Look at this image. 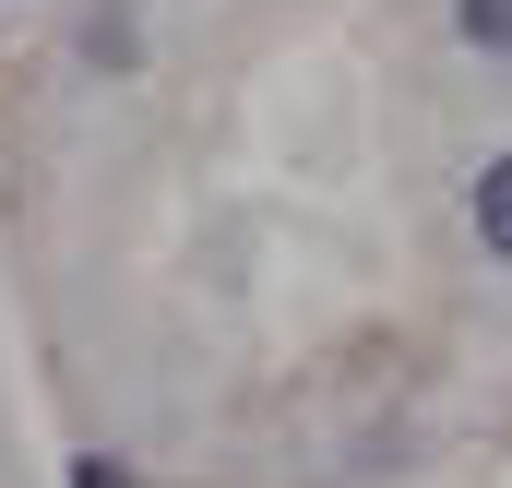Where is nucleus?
I'll use <instances>...</instances> for the list:
<instances>
[{
	"label": "nucleus",
	"mask_w": 512,
	"mask_h": 488,
	"mask_svg": "<svg viewBox=\"0 0 512 488\" xmlns=\"http://www.w3.org/2000/svg\"><path fill=\"white\" fill-rule=\"evenodd\" d=\"M465 215H477V239H489V262H512V155H489V167H477Z\"/></svg>",
	"instance_id": "obj_1"
},
{
	"label": "nucleus",
	"mask_w": 512,
	"mask_h": 488,
	"mask_svg": "<svg viewBox=\"0 0 512 488\" xmlns=\"http://www.w3.org/2000/svg\"><path fill=\"white\" fill-rule=\"evenodd\" d=\"M453 24H465V48H489V60L512 48V0H453Z\"/></svg>",
	"instance_id": "obj_2"
},
{
	"label": "nucleus",
	"mask_w": 512,
	"mask_h": 488,
	"mask_svg": "<svg viewBox=\"0 0 512 488\" xmlns=\"http://www.w3.org/2000/svg\"><path fill=\"white\" fill-rule=\"evenodd\" d=\"M72 488H131V477L108 465V453H84V465H72Z\"/></svg>",
	"instance_id": "obj_3"
}]
</instances>
